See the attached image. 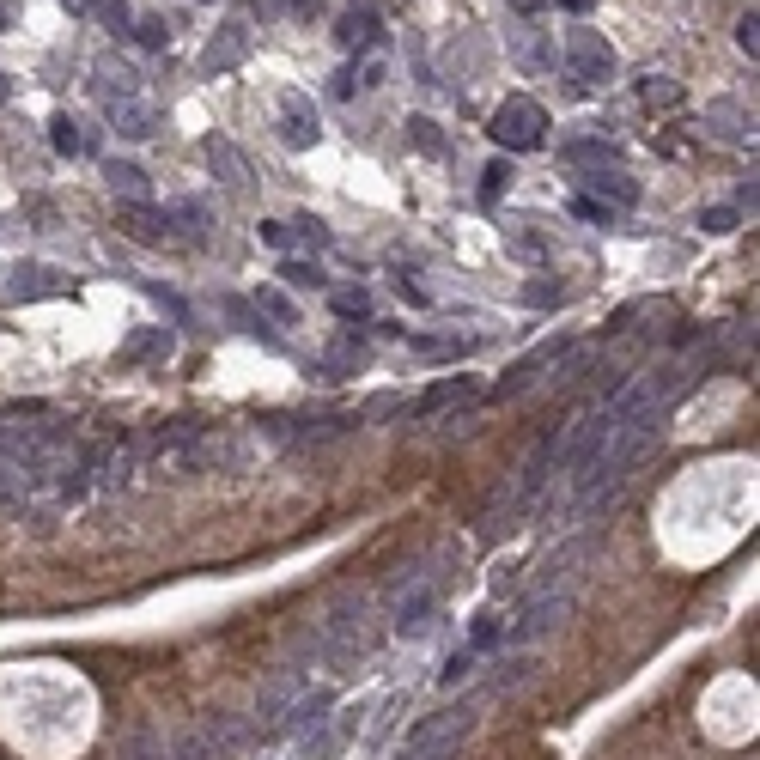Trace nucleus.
Listing matches in <instances>:
<instances>
[{
	"mask_svg": "<svg viewBox=\"0 0 760 760\" xmlns=\"http://www.w3.org/2000/svg\"><path fill=\"white\" fill-rule=\"evenodd\" d=\"M377 639H384V621H377L371 596H353V602H341V608H329V615H323V639L317 645L335 663H359V657L377 651Z\"/></svg>",
	"mask_w": 760,
	"mask_h": 760,
	"instance_id": "1",
	"label": "nucleus"
},
{
	"mask_svg": "<svg viewBox=\"0 0 760 760\" xmlns=\"http://www.w3.org/2000/svg\"><path fill=\"white\" fill-rule=\"evenodd\" d=\"M475 718H481V706H475V700H456V706H444V712L420 718V724H414V736L402 742V754H396V760H456V748L469 742Z\"/></svg>",
	"mask_w": 760,
	"mask_h": 760,
	"instance_id": "2",
	"label": "nucleus"
},
{
	"mask_svg": "<svg viewBox=\"0 0 760 760\" xmlns=\"http://www.w3.org/2000/svg\"><path fill=\"white\" fill-rule=\"evenodd\" d=\"M438 584H444V566H408L390 578V627L396 633H426L432 615H438Z\"/></svg>",
	"mask_w": 760,
	"mask_h": 760,
	"instance_id": "3",
	"label": "nucleus"
},
{
	"mask_svg": "<svg viewBox=\"0 0 760 760\" xmlns=\"http://www.w3.org/2000/svg\"><path fill=\"white\" fill-rule=\"evenodd\" d=\"M487 134H493L505 152H536V146L548 140V110H542L536 98H505V104L493 110Z\"/></svg>",
	"mask_w": 760,
	"mask_h": 760,
	"instance_id": "4",
	"label": "nucleus"
},
{
	"mask_svg": "<svg viewBox=\"0 0 760 760\" xmlns=\"http://www.w3.org/2000/svg\"><path fill=\"white\" fill-rule=\"evenodd\" d=\"M566 67H572V80L578 86H608V80H615V43H608L602 31H566Z\"/></svg>",
	"mask_w": 760,
	"mask_h": 760,
	"instance_id": "5",
	"label": "nucleus"
},
{
	"mask_svg": "<svg viewBox=\"0 0 760 760\" xmlns=\"http://www.w3.org/2000/svg\"><path fill=\"white\" fill-rule=\"evenodd\" d=\"M250 43H256L250 19H225V25L207 37V49H201V73H207V80H213V73H232V67L250 55Z\"/></svg>",
	"mask_w": 760,
	"mask_h": 760,
	"instance_id": "6",
	"label": "nucleus"
},
{
	"mask_svg": "<svg viewBox=\"0 0 760 760\" xmlns=\"http://www.w3.org/2000/svg\"><path fill=\"white\" fill-rule=\"evenodd\" d=\"M104 116H110V128L128 134V140L159 134V110H152V98H140V92H128V98H104Z\"/></svg>",
	"mask_w": 760,
	"mask_h": 760,
	"instance_id": "7",
	"label": "nucleus"
},
{
	"mask_svg": "<svg viewBox=\"0 0 760 760\" xmlns=\"http://www.w3.org/2000/svg\"><path fill=\"white\" fill-rule=\"evenodd\" d=\"M317 134H323L317 104L304 98V92H286V98H280V140H286V146H317Z\"/></svg>",
	"mask_w": 760,
	"mask_h": 760,
	"instance_id": "8",
	"label": "nucleus"
},
{
	"mask_svg": "<svg viewBox=\"0 0 760 760\" xmlns=\"http://www.w3.org/2000/svg\"><path fill=\"white\" fill-rule=\"evenodd\" d=\"M61 292H67V280H61L55 268L31 262V268H19V274L7 280V292H0V298H7V304H31V298H61Z\"/></svg>",
	"mask_w": 760,
	"mask_h": 760,
	"instance_id": "9",
	"label": "nucleus"
},
{
	"mask_svg": "<svg viewBox=\"0 0 760 760\" xmlns=\"http://www.w3.org/2000/svg\"><path fill=\"white\" fill-rule=\"evenodd\" d=\"M335 43L341 49H377V43H384V19H377V7H347L335 19Z\"/></svg>",
	"mask_w": 760,
	"mask_h": 760,
	"instance_id": "10",
	"label": "nucleus"
},
{
	"mask_svg": "<svg viewBox=\"0 0 760 760\" xmlns=\"http://www.w3.org/2000/svg\"><path fill=\"white\" fill-rule=\"evenodd\" d=\"M104 183H110V195H122L128 207H140V201L152 195V183H146V171H140L134 159H110V165H104Z\"/></svg>",
	"mask_w": 760,
	"mask_h": 760,
	"instance_id": "11",
	"label": "nucleus"
},
{
	"mask_svg": "<svg viewBox=\"0 0 760 760\" xmlns=\"http://www.w3.org/2000/svg\"><path fill=\"white\" fill-rule=\"evenodd\" d=\"M116 225H122L128 238H140V244H165V238H171V225H165V213H152L146 201H140V207H122V219H116Z\"/></svg>",
	"mask_w": 760,
	"mask_h": 760,
	"instance_id": "12",
	"label": "nucleus"
},
{
	"mask_svg": "<svg viewBox=\"0 0 760 760\" xmlns=\"http://www.w3.org/2000/svg\"><path fill=\"white\" fill-rule=\"evenodd\" d=\"M584 183L596 189L590 201H602V195H608V201H615V207H633V201H639V183H633V177H627L621 165H608V171H590Z\"/></svg>",
	"mask_w": 760,
	"mask_h": 760,
	"instance_id": "13",
	"label": "nucleus"
},
{
	"mask_svg": "<svg viewBox=\"0 0 760 760\" xmlns=\"http://www.w3.org/2000/svg\"><path fill=\"white\" fill-rule=\"evenodd\" d=\"M298 694H304V675H280V681H274V688L262 694V706H256V718H262V724H280V718L292 712V700H298Z\"/></svg>",
	"mask_w": 760,
	"mask_h": 760,
	"instance_id": "14",
	"label": "nucleus"
},
{
	"mask_svg": "<svg viewBox=\"0 0 760 760\" xmlns=\"http://www.w3.org/2000/svg\"><path fill=\"white\" fill-rule=\"evenodd\" d=\"M347 730H353V712H341L335 724H323L317 736H304V760H329L341 742H347Z\"/></svg>",
	"mask_w": 760,
	"mask_h": 760,
	"instance_id": "15",
	"label": "nucleus"
},
{
	"mask_svg": "<svg viewBox=\"0 0 760 760\" xmlns=\"http://www.w3.org/2000/svg\"><path fill=\"white\" fill-rule=\"evenodd\" d=\"M207 165H213L225 183H232V189L250 183V171H244V159H238V146H232V140H207Z\"/></svg>",
	"mask_w": 760,
	"mask_h": 760,
	"instance_id": "16",
	"label": "nucleus"
},
{
	"mask_svg": "<svg viewBox=\"0 0 760 760\" xmlns=\"http://www.w3.org/2000/svg\"><path fill=\"white\" fill-rule=\"evenodd\" d=\"M639 98H645V110H681V104H688V92H681L675 80H663V73H645Z\"/></svg>",
	"mask_w": 760,
	"mask_h": 760,
	"instance_id": "17",
	"label": "nucleus"
},
{
	"mask_svg": "<svg viewBox=\"0 0 760 760\" xmlns=\"http://www.w3.org/2000/svg\"><path fill=\"white\" fill-rule=\"evenodd\" d=\"M566 159H572V165H596V171H608V165L621 159V152L608 146V140H572V146H566Z\"/></svg>",
	"mask_w": 760,
	"mask_h": 760,
	"instance_id": "18",
	"label": "nucleus"
},
{
	"mask_svg": "<svg viewBox=\"0 0 760 760\" xmlns=\"http://www.w3.org/2000/svg\"><path fill=\"white\" fill-rule=\"evenodd\" d=\"M49 146L61 152V159L86 152V134H80V122H73V116H55V122H49Z\"/></svg>",
	"mask_w": 760,
	"mask_h": 760,
	"instance_id": "19",
	"label": "nucleus"
},
{
	"mask_svg": "<svg viewBox=\"0 0 760 760\" xmlns=\"http://www.w3.org/2000/svg\"><path fill=\"white\" fill-rule=\"evenodd\" d=\"M256 311H262V317H274L280 329H292V323H298V311H292V298H286L280 286H262V292H256Z\"/></svg>",
	"mask_w": 760,
	"mask_h": 760,
	"instance_id": "20",
	"label": "nucleus"
},
{
	"mask_svg": "<svg viewBox=\"0 0 760 760\" xmlns=\"http://www.w3.org/2000/svg\"><path fill=\"white\" fill-rule=\"evenodd\" d=\"M469 396V377L456 371V377H444V384H432L426 396H420V414H432V408H444V402H463Z\"/></svg>",
	"mask_w": 760,
	"mask_h": 760,
	"instance_id": "21",
	"label": "nucleus"
},
{
	"mask_svg": "<svg viewBox=\"0 0 760 760\" xmlns=\"http://www.w3.org/2000/svg\"><path fill=\"white\" fill-rule=\"evenodd\" d=\"M134 43H140V49H165V43H171L165 19H159V13H146V19H134Z\"/></svg>",
	"mask_w": 760,
	"mask_h": 760,
	"instance_id": "22",
	"label": "nucleus"
},
{
	"mask_svg": "<svg viewBox=\"0 0 760 760\" xmlns=\"http://www.w3.org/2000/svg\"><path fill=\"white\" fill-rule=\"evenodd\" d=\"M335 317H371L365 286H335Z\"/></svg>",
	"mask_w": 760,
	"mask_h": 760,
	"instance_id": "23",
	"label": "nucleus"
},
{
	"mask_svg": "<svg viewBox=\"0 0 760 760\" xmlns=\"http://www.w3.org/2000/svg\"><path fill=\"white\" fill-rule=\"evenodd\" d=\"M706 122H712V128H718V134H724V140H742V128H748V122H742V110H736V104H712V110H706Z\"/></svg>",
	"mask_w": 760,
	"mask_h": 760,
	"instance_id": "24",
	"label": "nucleus"
},
{
	"mask_svg": "<svg viewBox=\"0 0 760 760\" xmlns=\"http://www.w3.org/2000/svg\"><path fill=\"white\" fill-rule=\"evenodd\" d=\"M280 280H286V286H311V292H317V286H329L317 262H280Z\"/></svg>",
	"mask_w": 760,
	"mask_h": 760,
	"instance_id": "25",
	"label": "nucleus"
},
{
	"mask_svg": "<svg viewBox=\"0 0 760 760\" xmlns=\"http://www.w3.org/2000/svg\"><path fill=\"white\" fill-rule=\"evenodd\" d=\"M475 663H481V651H469V645H463V651H456V657L444 663V675H438V681H444V688H456V681H469V675H475Z\"/></svg>",
	"mask_w": 760,
	"mask_h": 760,
	"instance_id": "26",
	"label": "nucleus"
},
{
	"mask_svg": "<svg viewBox=\"0 0 760 760\" xmlns=\"http://www.w3.org/2000/svg\"><path fill=\"white\" fill-rule=\"evenodd\" d=\"M736 49H742V55H748V61H754V55H760V13H754V7H748V13H742V19H736Z\"/></svg>",
	"mask_w": 760,
	"mask_h": 760,
	"instance_id": "27",
	"label": "nucleus"
},
{
	"mask_svg": "<svg viewBox=\"0 0 760 760\" xmlns=\"http://www.w3.org/2000/svg\"><path fill=\"white\" fill-rule=\"evenodd\" d=\"M505 183H511V159H493V165H487V171H481V201H487V207H493V201H499V189H505Z\"/></svg>",
	"mask_w": 760,
	"mask_h": 760,
	"instance_id": "28",
	"label": "nucleus"
},
{
	"mask_svg": "<svg viewBox=\"0 0 760 760\" xmlns=\"http://www.w3.org/2000/svg\"><path fill=\"white\" fill-rule=\"evenodd\" d=\"M499 645H505V627H499L493 615H481L475 633H469V651H499Z\"/></svg>",
	"mask_w": 760,
	"mask_h": 760,
	"instance_id": "29",
	"label": "nucleus"
},
{
	"mask_svg": "<svg viewBox=\"0 0 760 760\" xmlns=\"http://www.w3.org/2000/svg\"><path fill=\"white\" fill-rule=\"evenodd\" d=\"M286 232H298V238L311 244V250H323V244H329V225H323V219H311V213H304V219H292Z\"/></svg>",
	"mask_w": 760,
	"mask_h": 760,
	"instance_id": "30",
	"label": "nucleus"
},
{
	"mask_svg": "<svg viewBox=\"0 0 760 760\" xmlns=\"http://www.w3.org/2000/svg\"><path fill=\"white\" fill-rule=\"evenodd\" d=\"M152 304H159V311H165L171 323H189V304H183V298H177L171 286H152Z\"/></svg>",
	"mask_w": 760,
	"mask_h": 760,
	"instance_id": "31",
	"label": "nucleus"
},
{
	"mask_svg": "<svg viewBox=\"0 0 760 760\" xmlns=\"http://www.w3.org/2000/svg\"><path fill=\"white\" fill-rule=\"evenodd\" d=\"M700 225L724 238V232H736V207H706V213H700Z\"/></svg>",
	"mask_w": 760,
	"mask_h": 760,
	"instance_id": "32",
	"label": "nucleus"
},
{
	"mask_svg": "<svg viewBox=\"0 0 760 760\" xmlns=\"http://www.w3.org/2000/svg\"><path fill=\"white\" fill-rule=\"evenodd\" d=\"M98 13H104V25H110V31H128V25H134V13L122 7V0H98Z\"/></svg>",
	"mask_w": 760,
	"mask_h": 760,
	"instance_id": "33",
	"label": "nucleus"
},
{
	"mask_svg": "<svg viewBox=\"0 0 760 760\" xmlns=\"http://www.w3.org/2000/svg\"><path fill=\"white\" fill-rule=\"evenodd\" d=\"M572 213H578V219H602V225L615 219V207H608V201H590V195H578V201H572Z\"/></svg>",
	"mask_w": 760,
	"mask_h": 760,
	"instance_id": "34",
	"label": "nucleus"
},
{
	"mask_svg": "<svg viewBox=\"0 0 760 760\" xmlns=\"http://www.w3.org/2000/svg\"><path fill=\"white\" fill-rule=\"evenodd\" d=\"M146 353H171V335H140V341L128 347V359H146Z\"/></svg>",
	"mask_w": 760,
	"mask_h": 760,
	"instance_id": "35",
	"label": "nucleus"
},
{
	"mask_svg": "<svg viewBox=\"0 0 760 760\" xmlns=\"http://www.w3.org/2000/svg\"><path fill=\"white\" fill-rule=\"evenodd\" d=\"M523 298H529V304H560V286H548V280H529V286H523Z\"/></svg>",
	"mask_w": 760,
	"mask_h": 760,
	"instance_id": "36",
	"label": "nucleus"
},
{
	"mask_svg": "<svg viewBox=\"0 0 760 760\" xmlns=\"http://www.w3.org/2000/svg\"><path fill=\"white\" fill-rule=\"evenodd\" d=\"M408 128H414V146H426V152H438V128H432L426 116H414Z\"/></svg>",
	"mask_w": 760,
	"mask_h": 760,
	"instance_id": "37",
	"label": "nucleus"
},
{
	"mask_svg": "<svg viewBox=\"0 0 760 760\" xmlns=\"http://www.w3.org/2000/svg\"><path fill=\"white\" fill-rule=\"evenodd\" d=\"M262 244H274V250H286V244H292V232H286V225H280V219H262Z\"/></svg>",
	"mask_w": 760,
	"mask_h": 760,
	"instance_id": "38",
	"label": "nucleus"
},
{
	"mask_svg": "<svg viewBox=\"0 0 760 760\" xmlns=\"http://www.w3.org/2000/svg\"><path fill=\"white\" fill-rule=\"evenodd\" d=\"M268 7H286V13H317V0H268Z\"/></svg>",
	"mask_w": 760,
	"mask_h": 760,
	"instance_id": "39",
	"label": "nucleus"
},
{
	"mask_svg": "<svg viewBox=\"0 0 760 760\" xmlns=\"http://www.w3.org/2000/svg\"><path fill=\"white\" fill-rule=\"evenodd\" d=\"M61 7H67V13H92V7H98V0H61Z\"/></svg>",
	"mask_w": 760,
	"mask_h": 760,
	"instance_id": "40",
	"label": "nucleus"
},
{
	"mask_svg": "<svg viewBox=\"0 0 760 760\" xmlns=\"http://www.w3.org/2000/svg\"><path fill=\"white\" fill-rule=\"evenodd\" d=\"M560 7H566V13H590V7H596V0H560Z\"/></svg>",
	"mask_w": 760,
	"mask_h": 760,
	"instance_id": "41",
	"label": "nucleus"
},
{
	"mask_svg": "<svg viewBox=\"0 0 760 760\" xmlns=\"http://www.w3.org/2000/svg\"><path fill=\"white\" fill-rule=\"evenodd\" d=\"M13 98V86H7V73H0V104H7Z\"/></svg>",
	"mask_w": 760,
	"mask_h": 760,
	"instance_id": "42",
	"label": "nucleus"
},
{
	"mask_svg": "<svg viewBox=\"0 0 760 760\" xmlns=\"http://www.w3.org/2000/svg\"><path fill=\"white\" fill-rule=\"evenodd\" d=\"M517 7H542V0H517Z\"/></svg>",
	"mask_w": 760,
	"mask_h": 760,
	"instance_id": "43",
	"label": "nucleus"
},
{
	"mask_svg": "<svg viewBox=\"0 0 760 760\" xmlns=\"http://www.w3.org/2000/svg\"><path fill=\"white\" fill-rule=\"evenodd\" d=\"M0 25H7V7H0Z\"/></svg>",
	"mask_w": 760,
	"mask_h": 760,
	"instance_id": "44",
	"label": "nucleus"
}]
</instances>
